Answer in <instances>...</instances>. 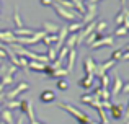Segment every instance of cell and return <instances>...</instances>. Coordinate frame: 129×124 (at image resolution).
<instances>
[{"label":"cell","instance_id":"b9f144b4","mask_svg":"<svg viewBox=\"0 0 129 124\" xmlns=\"http://www.w3.org/2000/svg\"><path fill=\"white\" fill-rule=\"evenodd\" d=\"M0 8H2V2H0Z\"/></svg>","mask_w":129,"mask_h":124},{"label":"cell","instance_id":"44dd1931","mask_svg":"<svg viewBox=\"0 0 129 124\" xmlns=\"http://www.w3.org/2000/svg\"><path fill=\"white\" fill-rule=\"evenodd\" d=\"M64 46L69 49H74L77 46V33H74V34H69L66 39V43H64Z\"/></svg>","mask_w":129,"mask_h":124},{"label":"cell","instance_id":"603a6c76","mask_svg":"<svg viewBox=\"0 0 129 124\" xmlns=\"http://www.w3.org/2000/svg\"><path fill=\"white\" fill-rule=\"evenodd\" d=\"M67 75H69V73H67V70L62 69V67H59V69H54V70H52V73H51V78H60V77H64V78H66ZM51 78H49V80H51Z\"/></svg>","mask_w":129,"mask_h":124},{"label":"cell","instance_id":"ffe728a7","mask_svg":"<svg viewBox=\"0 0 129 124\" xmlns=\"http://www.w3.org/2000/svg\"><path fill=\"white\" fill-rule=\"evenodd\" d=\"M56 41H57V34H46L41 39V43H44V46H46V48L54 46V44H56Z\"/></svg>","mask_w":129,"mask_h":124},{"label":"cell","instance_id":"277c9868","mask_svg":"<svg viewBox=\"0 0 129 124\" xmlns=\"http://www.w3.org/2000/svg\"><path fill=\"white\" fill-rule=\"evenodd\" d=\"M114 65H116V62H114V61H111V59H110V61H106V62L96 64V65H95V73H93V75L100 78L101 75H105V73H106L110 69H113Z\"/></svg>","mask_w":129,"mask_h":124},{"label":"cell","instance_id":"e575fe53","mask_svg":"<svg viewBox=\"0 0 129 124\" xmlns=\"http://www.w3.org/2000/svg\"><path fill=\"white\" fill-rule=\"evenodd\" d=\"M43 7H52V0H39Z\"/></svg>","mask_w":129,"mask_h":124},{"label":"cell","instance_id":"4fadbf2b","mask_svg":"<svg viewBox=\"0 0 129 124\" xmlns=\"http://www.w3.org/2000/svg\"><path fill=\"white\" fill-rule=\"evenodd\" d=\"M56 100V93L52 90H44V92L39 95V101L41 103H51Z\"/></svg>","mask_w":129,"mask_h":124},{"label":"cell","instance_id":"f546056e","mask_svg":"<svg viewBox=\"0 0 129 124\" xmlns=\"http://www.w3.org/2000/svg\"><path fill=\"white\" fill-rule=\"evenodd\" d=\"M127 48V46H124V48H121V49H116V51H113V54H111V61H114V62H116V61H119V59H121V56H123V51H124V49H126Z\"/></svg>","mask_w":129,"mask_h":124},{"label":"cell","instance_id":"d590c367","mask_svg":"<svg viewBox=\"0 0 129 124\" xmlns=\"http://www.w3.org/2000/svg\"><path fill=\"white\" fill-rule=\"evenodd\" d=\"M127 90H129V83L124 82L123 83V88H121V93H127Z\"/></svg>","mask_w":129,"mask_h":124},{"label":"cell","instance_id":"7bdbcfd3","mask_svg":"<svg viewBox=\"0 0 129 124\" xmlns=\"http://www.w3.org/2000/svg\"><path fill=\"white\" fill-rule=\"evenodd\" d=\"M2 109H3V108H2V106H0V111H2Z\"/></svg>","mask_w":129,"mask_h":124},{"label":"cell","instance_id":"d6986e66","mask_svg":"<svg viewBox=\"0 0 129 124\" xmlns=\"http://www.w3.org/2000/svg\"><path fill=\"white\" fill-rule=\"evenodd\" d=\"M13 25H15V28H23V26H25V23L21 21V16H20L18 7L13 8Z\"/></svg>","mask_w":129,"mask_h":124},{"label":"cell","instance_id":"5b68a950","mask_svg":"<svg viewBox=\"0 0 129 124\" xmlns=\"http://www.w3.org/2000/svg\"><path fill=\"white\" fill-rule=\"evenodd\" d=\"M28 88H29V85H28L26 82H20L13 90H10V92H5V98H7V100H15L16 96L20 95V93L26 92Z\"/></svg>","mask_w":129,"mask_h":124},{"label":"cell","instance_id":"f35d334b","mask_svg":"<svg viewBox=\"0 0 129 124\" xmlns=\"http://www.w3.org/2000/svg\"><path fill=\"white\" fill-rule=\"evenodd\" d=\"M100 0H88V3H98Z\"/></svg>","mask_w":129,"mask_h":124},{"label":"cell","instance_id":"836d02e7","mask_svg":"<svg viewBox=\"0 0 129 124\" xmlns=\"http://www.w3.org/2000/svg\"><path fill=\"white\" fill-rule=\"evenodd\" d=\"M16 57H18V65H16V67L28 69V59H26V57H20V56H16Z\"/></svg>","mask_w":129,"mask_h":124},{"label":"cell","instance_id":"3957f363","mask_svg":"<svg viewBox=\"0 0 129 124\" xmlns=\"http://www.w3.org/2000/svg\"><path fill=\"white\" fill-rule=\"evenodd\" d=\"M96 15H98V5L96 3H87L85 5V13H83V20H82L83 26L88 25L90 21H93V20L96 18Z\"/></svg>","mask_w":129,"mask_h":124},{"label":"cell","instance_id":"ac0fdd59","mask_svg":"<svg viewBox=\"0 0 129 124\" xmlns=\"http://www.w3.org/2000/svg\"><path fill=\"white\" fill-rule=\"evenodd\" d=\"M82 28H83V23L77 20V21H72L69 26H67V31H69V34H74V33H79Z\"/></svg>","mask_w":129,"mask_h":124},{"label":"cell","instance_id":"ab89813d","mask_svg":"<svg viewBox=\"0 0 129 124\" xmlns=\"http://www.w3.org/2000/svg\"><path fill=\"white\" fill-rule=\"evenodd\" d=\"M3 90H5V88H3V85H0V93H3Z\"/></svg>","mask_w":129,"mask_h":124},{"label":"cell","instance_id":"4316f807","mask_svg":"<svg viewBox=\"0 0 129 124\" xmlns=\"http://www.w3.org/2000/svg\"><path fill=\"white\" fill-rule=\"evenodd\" d=\"M26 116H28V121L29 122H33V121H36V118H35V108H33V105H31V101L28 103V108H26V113H25Z\"/></svg>","mask_w":129,"mask_h":124},{"label":"cell","instance_id":"ba28073f","mask_svg":"<svg viewBox=\"0 0 129 124\" xmlns=\"http://www.w3.org/2000/svg\"><path fill=\"white\" fill-rule=\"evenodd\" d=\"M67 67H66V70H67V73H70L74 70V65H75V59H77V48H74V49H69V52H67Z\"/></svg>","mask_w":129,"mask_h":124},{"label":"cell","instance_id":"d4e9b609","mask_svg":"<svg viewBox=\"0 0 129 124\" xmlns=\"http://www.w3.org/2000/svg\"><path fill=\"white\" fill-rule=\"evenodd\" d=\"M12 83H13V75H2L0 77V85H3V88L12 87Z\"/></svg>","mask_w":129,"mask_h":124},{"label":"cell","instance_id":"74e56055","mask_svg":"<svg viewBox=\"0 0 129 124\" xmlns=\"http://www.w3.org/2000/svg\"><path fill=\"white\" fill-rule=\"evenodd\" d=\"M29 124H46V122H41V121H33V122H29Z\"/></svg>","mask_w":129,"mask_h":124},{"label":"cell","instance_id":"8992f818","mask_svg":"<svg viewBox=\"0 0 129 124\" xmlns=\"http://www.w3.org/2000/svg\"><path fill=\"white\" fill-rule=\"evenodd\" d=\"M113 44H114V38H113V36H105V38L101 36V38L98 39V41H95L93 44H90L88 48H90V49H93V51H95V49L105 48V46H113Z\"/></svg>","mask_w":129,"mask_h":124},{"label":"cell","instance_id":"60d3db41","mask_svg":"<svg viewBox=\"0 0 129 124\" xmlns=\"http://www.w3.org/2000/svg\"><path fill=\"white\" fill-rule=\"evenodd\" d=\"M119 2H121V3H124V2H126V0H119Z\"/></svg>","mask_w":129,"mask_h":124},{"label":"cell","instance_id":"5bb4252c","mask_svg":"<svg viewBox=\"0 0 129 124\" xmlns=\"http://www.w3.org/2000/svg\"><path fill=\"white\" fill-rule=\"evenodd\" d=\"M33 33H35V29H31V28H15L13 29V34L16 36V38H26V36H31Z\"/></svg>","mask_w":129,"mask_h":124},{"label":"cell","instance_id":"7a4b0ae2","mask_svg":"<svg viewBox=\"0 0 129 124\" xmlns=\"http://www.w3.org/2000/svg\"><path fill=\"white\" fill-rule=\"evenodd\" d=\"M52 7H54V12L57 13V16L59 18H62L64 21H77L79 20V13L77 12H70V10H66V8H62L60 5H57V3H52Z\"/></svg>","mask_w":129,"mask_h":124},{"label":"cell","instance_id":"f6af8a7d","mask_svg":"<svg viewBox=\"0 0 129 124\" xmlns=\"http://www.w3.org/2000/svg\"><path fill=\"white\" fill-rule=\"evenodd\" d=\"M80 2H85V0H80Z\"/></svg>","mask_w":129,"mask_h":124},{"label":"cell","instance_id":"484cf974","mask_svg":"<svg viewBox=\"0 0 129 124\" xmlns=\"http://www.w3.org/2000/svg\"><path fill=\"white\" fill-rule=\"evenodd\" d=\"M127 29L126 26H116V31H114V36L116 38H126L127 36Z\"/></svg>","mask_w":129,"mask_h":124},{"label":"cell","instance_id":"6da1fadb","mask_svg":"<svg viewBox=\"0 0 129 124\" xmlns=\"http://www.w3.org/2000/svg\"><path fill=\"white\" fill-rule=\"evenodd\" d=\"M57 106H59L60 109H64V111H67L79 124H90V121H91L85 113L80 111L79 108H75L74 105H69V103H60V105H57Z\"/></svg>","mask_w":129,"mask_h":124},{"label":"cell","instance_id":"8d00e7d4","mask_svg":"<svg viewBox=\"0 0 129 124\" xmlns=\"http://www.w3.org/2000/svg\"><path fill=\"white\" fill-rule=\"evenodd\" d=\"M23 121H25V118H18L16 122H13V124H23Z\"/></svg>","mask_w":129,"mask_h":124},{"label":"cell","instance_id":"7c38bea8","mask_svg":"<svg viewBox=\"0 0 129 124\" xmlns=\"http://www.w3.org/2000/svg\"><path fill=\"white\" fill-rule=\"evenodd\" d=\"M59 25H56V23H51V21H44L43 23V31L46 33V34H57L59 33Z\"/></svg>","mask_w":129,"mask_h":124},{"label":"cell","instance_id":"d6a6232c","mask_svg":"<svg viewBox=\"0 0 129 124\" xmlns=\"http://www.w3.org/2000/svg\"><path fill=\"white\" fill-rule=\"evenodd\" d=\"M18 105H20V101H16V100H7L5 101V106H7V109H15V108H18Z\"/></svg>","mask_w":129,"mask_h":124},{"label":"cell","instance_id":"1f68e13d","mask_svg":"<svg viewBox=\"0 0 129 124\" xmlns=\"http://www.w3.org/2000/svg\"><path fill=\"white\" fill-rule=\"evenodd\" d=\"M57 88L62 90V92H66V90L69 88V82H67L66 78H59L57 80Z\"/></svg>","mask_w":129,"mask_h":124},{"label":"cell","instance_id":"7402d4cb","mask_svg":"<svg viewBox=\"0 0 129 124\" xmlns=\"http://www.w3.org/2000/svg\"><path fill=\"white\" fill-rule=\"evenodd\" d=\"M101 36H103V34H100V33H96V31H93V33H90V34H88V36H87V38H85V41H83V43H85V44H87V46H90V44H93V43H95V41H98V39H100V38H101Z\"/></svg>","mask_w":129,"mask_h":124},{"label":"cell","instance_id":"e0dca14e","mask_svg":"<svg viewBox=\"0 0 129 124\" xmlns=\"http://www.w3.org/2000/svg\"><path fill=\"white\" fill-rule=\"evenodd\" d=\"M44 67H46V64L38 62V61H31V62H28V69H29V70H33V72H44Z\"/></svg>","mask_w":129,"mask_h":124},{"label":"cell","instance_id":"cb8c5ba5","mask_svg":"<svg viewBox=\"0 0 129 124\" xmlns=\"http://www.w3.org/2000/svg\"><path fill=\"white\" fill-rule=\"evenodd\" d=\"M47 54H46V57H47V61L49 62H54L57 59V49L54 48V46H51V48H47Z\"/></svg>","mask_w":129,"mask_h":124},{"label":"cell","instance_id":"8fae6325","mask_svg":"<svg viewBox=\"0 0 129 124\" xmlns=\"http://www.w3.org/2000/svg\"><path fill=\"white\" fill-rule=\"evenodd\" d=\"M95 61L88 56V57L83 59V70H85V75H93L95 73Z\"/></svg>","mask_w":129,"mask_h":124},{"label":"cell","instance_id":"f1b7e54d","mask_svg":"<svg viewBox=\"0 0 129 124\" xmlns=\"http://www.w3.org/2000/svg\"><path fill=\"white\" fill-rule=\"evenodd\" d=\"M100 88H110V77H108V73L100 77Z\"/></svg>","mask_w":129,"mask_h":124},{"label":"cell","instance_id":"4dcf8cb0","mask_svg":"<svg viewBox=\"0 0 129 124\" xmlns=\"http://www.w3.org/2000/svg\"><path fill=\"white\" fill-rule=\"evenodd\" d=\"M96 111H98V116H100V124H110V121H108V118H106V113L103 111V108H98Z\"/></svg>","mask_w":129,"mask_h":124},{"label":"cell","instance_id":"9c48e42d","mask_svg":"<svg viewBox=\"0 0 129 124\" xmlns=\"http://www.w3.org/2000/svg\"><path fill=\"white\" fill-rule=\"evenodd\" d=\"M124 109H126V105L124 103H119V105H111L110 106V111H111V116H113L114 119H121L124 114Z\"/></svg>","mask_w":129,"mask_h":124},{"label":"cell","instance_id":"83f0119b","mask_svg":"<svg viewBox=\"0 0 129 124\" xmlns=\"http://www.w3.org/2000/svg\"><path fill=\"white\" fill-rule=\"evenodd\" d=\"M106 28H108V23L106 21H96V26H95V31L96 33H100V34H103V31H106Z\"/></svg>","mask_w":129,"mask_h":124},{"label":"cell","instance_id":"52a82bcc","mask_svg":"<svg viewBox=\"0 0 129 124\" xmlns=\"http://www.w3.org/2000/svg\"><path fill=\"white\" fill-rule=\"evenodd\" d=\"M0 43H3V44H13V43H16V36L13 34L12 29H2L0 31Z\"/></svg>","mask_w":129,"mask_h":124},{"label":"cell","instance_id":"9a60e30c","mask_svg":"<svg viewBox=\"0 0 129 124\" xmlns=\"http://www.w3.org/2000/svg\"><path fill=\"white\" fill-rule=\"evenodd\" d=\"M93 83H95V75H85L79 82V85L82 87V88H85V90H90L91 87H93Z\"/></svg>","mask_w":129,"mask_h":124},{"label":"cell","instance_id":"ee69618b","mask_svg":"<svg viewBox=\"0 0 129 124\" xmlns=\"http://www.w3.org/2000/svg\"><path fill=\"white\" fill-rule=\"evenodd\" d=\"M0 124H5V122H2V121H0Z\"/></svg>","mask_w":129,"mask_h":124},{"label":"cell","instance_id":"30bf717a","mask_svg":"<svg viewBox=\"0 0 129 124\" xmlns=\"http://www.w3.org/2000/svg\"><path fill=\"white\" fill-rule=\"evenodd\" d=\"M123 78H121V77L119 75H118V73H116V75H114V80H113V85H111V90H110V95L111 96H116V95H119V93H121V88H123Z\"/></svg>","mask_w":129,"mask_h":124},{"label":"cell","instance_id":"2e32d148","mask_svg":"<svg viewBox=\"0 0 129 124\" xmlns=\"http://www.w3.org/2000/svg\"><path fill=\"white\" fill-rule=\"evenodd\" d=\"M0 121L5 122V124H13V114L10 109L3 108L2 111H0Z\"/></svg>","mask_w":129,"mask_h":124}]
</instances>
